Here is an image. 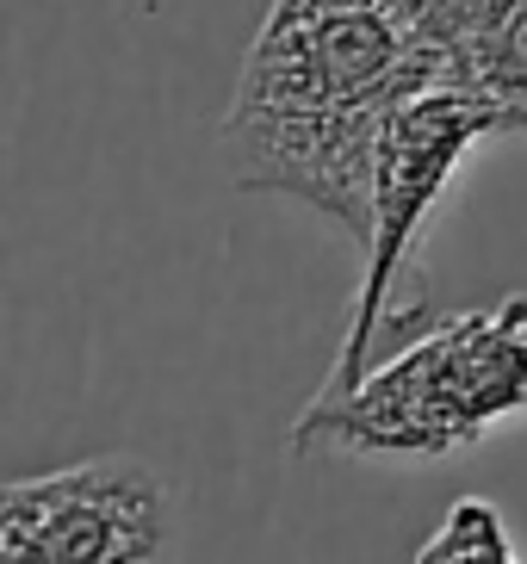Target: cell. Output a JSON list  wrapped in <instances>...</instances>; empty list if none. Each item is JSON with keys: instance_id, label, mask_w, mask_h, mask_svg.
Listing matches in <instances>:
<instances>
[{"instance_id": "cell-1", "label": "cell", "mask_w": 527, "mask_h": 564, "mask_svg": "<svg viewBox=\"0 0 527 564\" xmlns=\"http://www.w3.org/2000/svg\"><path fill=\"white\" fill-rule=\"evenodd\" d=\"M429 87H453L441 0H273L224 112L236 186L366 242L379 143Z\"/></svg>"}, {"instance_id": "cell-4", "label": "cell", "mask_w": 527, "mask_h": 564, "mask_svg": "<svg viewBox=\"0 0 527 564\" xmlns=\"http://www.w3.org/2000/svg\"><path fill=\"white\" fill-rule=\"evenodd\" d=\"M168 540V490L131 453L19 478L0 497V564H149Z\"/></svg>"}, {"instance_id": "cell-2", "label": "cell", "mask_w": 527, "mask_h": 564, "mask_svg": "<svg viewBox=\"0 0 527 564\" xmlns=\"http://www.w3.org/2000/svg\"><path fill=\"white\" fill-rule=\"evenodd\" d=\"M527 415V292L441 316L361 372L342 398H311L298 453L447 459Z\"/></svg>"}, {"instance_id": "cell-5", "label": "cell", "mask_w": 527, "mask_h": 564, "mask_svg": "<svg viewBox=\"0 0 527 564\" xmlns=\"http://www.w3.org/2000/svg\"><path fill=\"white\" fill-rule=\"evenodd\" d=\"M447 68L503 131H527V0H441Z\"/></svg>"}, {"instance_id": "cell-3", "label": "cell", "mask_w": 527, "mask_h": 564, "mask_svg": "<svg viewBox=\"0 0 527 564\" xmlns=\"http://www.w3.org/2000/svg\"><path fill=\"white\" fill-rule=\"evenodd\" d=\"M496 137V118L465 87H429L391 118L373 167V230H366V273L354 292V323L316 398H342L361 372L416 329H429V285H422V236L441 212L447 186L460 181L465 155Z\"/></svg>"}, {"instance_id": "cell-6", "label": "cell", "mask_w": 527, "mask_h": 564, "mask_svg": "<svg viewBox=\"0 0 527 564\" xmlns=\"http://www.w3.org/2000/svg\"><path fill=\"white\" fill-rule=\"evenodd\" d=\"M416 564H521L515 558V540L503 528V514L478 497H460L447 509V521L422 540Z\"/></svg>"}]
</instances>
